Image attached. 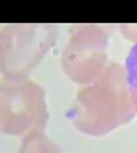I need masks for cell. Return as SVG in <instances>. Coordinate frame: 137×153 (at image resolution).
Returning a JSON list of instances; mask_svg holds the SVG:
<instances>
[{"label": "cell", "mask_w": 137, "mask_h": 153, "mask_svg": "<svg viewBox=\"0 0 137 153\" xmlns=\"http://www.w3.org/2000/svg\"><path fill=\"white\" fill-rule=\"evenodd\" d=\"M128 106H133V102L127 85L126 70L110 65L79 91L69 116L79 131L101 135L124 121Z\"/></svg>", "instance_id": "1"}, {"label": "cell", "mask_w": 137, "mask_h": 153, "mask_svg": "<svg viewBox=\"0 0 137 153\" xmlns=\"http://www.w3.org/2000/svg\"><path fill=\"white\" fill-rule=\"evenodd\" d=\"M126 78L133 107L137 112V42L131 47L126 59Z\"/></svg>", "instance_id": "6"}, {"label": "cell", "mask_w": 137, "mask_h": 153, "mask_svg": "<svg viewBox=\"0 0 137 153\" xmlns=\"http://www.w3.org/2000/svg\"><path fill=\"white\" fill-rule=\"evenodd\" d=\"M48 123L45 93L39 84L26 79H5L0 88V125L9 135L41 131Z\"/></svg>", "instance_id": "3"}, {"label": "cell", "mask_w": 137, "mask_h": 153, "mask_svg": "<svg viewBox=\"0 0 137 153\" xmlns=\"http://www.w3.org/2000/svg\"><path fill=\"white\" fill-rule=\"evenodd\" d=\"M18 153H62V151L54 142L49 140L42 131H35L26 135L23 146Z\"/></svg>", "instance_id": "5"}, {"label": "cell", "mask_w": 137, "mask_h": 153, "mask_svg": "<svg viewBox=\"0 0 137 153\" xmlns=\"http://www.w3.org/2000/svg\"><path fill=\"white\" fill-rule=\"evenodd\" d=\"M106 35L96 26H79L72 33L62 56L64 73L76 83L88 84L103 73Z\"/></svg>", "instance_id": "4"}, {"label": "cell", "mask_w": 137, "mask_h": 153, "mask_svg": "<svg viewBox=\"0 0 137 153\" xmlns=\"http://www.w3.org/2000/svg\"><path fill=\"white\" fill-rule=\"evenodd\" d=\"M55 25H5L0 32L1 71L9 79L26 76L55 42Z\"/></svg>", "instance_id": "2"}]
</instances>
